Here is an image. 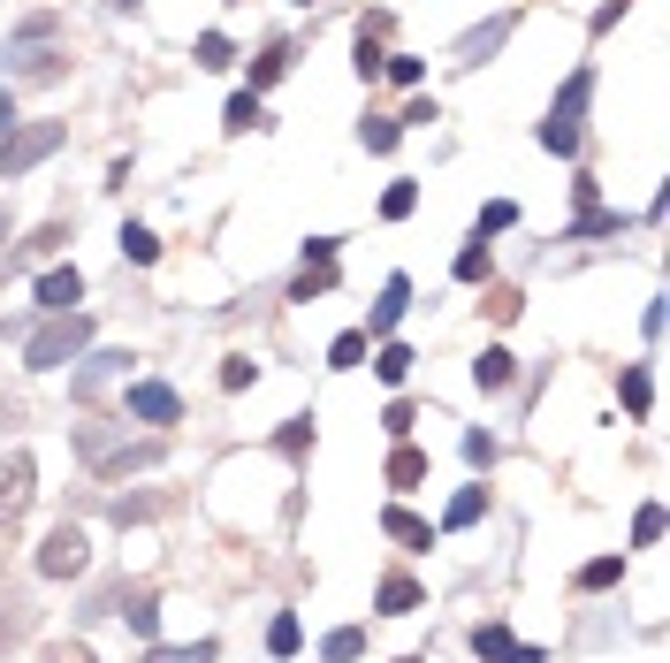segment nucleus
I'll list each match as a JSON object with an SVG mask.
<instances>
[{
	"label": "nucleus",
	"instance_id": "nucleus-41",
	"mask_svg": "<svg viewBox=\"0 0 670 663\" xmlns=\"http://www.w3.org/2000/svg\"><path fill=\"white\" fill-rule=\"evenodd\" d=\"M510 221H518L510 198H488V206H481V237H496V229H510Z\"/></svg>",
	"mask_w": 670,
	"mask_h": 663
},
{
	"label": "nucleus",
	"instance_id": "nucleus-11",
	"mask_svg": "<svg viewBox=\"0 0 670 663\" xmlns=\"http://www.w3.org/2000/svg\"><path fill=\"white\" fill-rule=\"evenodd\" d=\"M510 31H518V15H488V23H473V31L458 38V61H465V69H481L488 54H503V38H510Z\"/></svg>",
	"mask_w": 670,
	"mask_h": 663
},
{
	"label": "nucleus",
	"instance_id": "nucleus-48",
	"mask_svg": "<svg viewBox=\"0 0 670 663\" xmlns=\"http://www.w3.org/2000/svg\"><path fill=\"white\" fill-rule=\"evenodd\" d=\"M404 663H419V656H404Z\"/></svg>",
	"mask_w": 670,
	"mask_h": 663
},
{
	"label": "nucleus",
	"instance_id": "nucleus-17",
	"mask_svg": "<svg viewBox=\"0 0 670 663\" xmlns=\"http://www.w3.org/2000/svg\"><path fill=\"white\" fill-rule=\"evenodd\" d=\"M381 534H389L396 549H435V526H427V518H412L404 503H389V511H381Z\"/></svg>",
	"mask_w": 670,
	"mask_h": 663
},
{
	"label": "nucleus",
	"instance_id": "nucleus-24",
	"mask_svg": "<svg viewBox=\"0 0 670 663\" xmlns=\"http://www.w3.org/2000/svg\"><path fill=\"white\" fill-rule=\"evenodd\" d=\"M427 481V458L412 450V443H396V458H389V489H419Z\"/></svg>",
	"mask_w": 670,
	"mask_h": 663
},
{
	"label": "nucleus",
	"instance_id": "nucleus-38",
	"mask_svg": "<svg viewBox=\"0 0 670 663\" xmlns=\"http://www.w3.org/2000/svg\"><path fill=\"white\" fill-rule=\"evenodd\" d=\"M298 641H305L298 618H275V626H267V649H275V656H298Z\"/></svg>",
	"mask_w": 670,
	"mask_h": 663
},
{
	"label": "nucleus",
	"instance_id": "nucleus-39",
	"mask_svg": "<svg viewBox=\"0 0 670 663\" xmlns=\"http://www.w3.org/2000/svg\"><path fill=\"white\" fill-rule=\"evenodd\" d=\"M358 358H366V329H350V335L328 343V366H358Z\"/></svg>",
	"mask_w": 670,
	"mask_h": 663
},
{
	"label": "nucleus",
	"instance_id": "nucleus-20",
	"mask_svg": "<svg viewBox=\"0 0 670 663\" xmlns=\"http://www.w3.org/2000/svg\"><path fill=\"white\" fill-rule=\"evenodd\" d=\"M290 61H298V46H290V38H267V46H259V61H252V92H259V84H275V77H290Z\"/></svg>",
	"mask_w": 670,
	"mask_h": 663
},
{
	"label": "nucleus",
	"instance_id": "nucleus-37",
	"mask_svg": "<svg viewBox=\"0 0 670 663\" xmlns=\"http://www.w3.org/2000/svg\"><path fill=\"white\" fill-rule=\"evenodd\" d=\"M458 283H488V237L458 252Z\"/></svg>",
	"mask_w": 670,
	"mask_h": 663
},
{
	"label": "nucleus",
	"instance_id": "nucleus-12",
	"mask_svg": "<svg viewBox=\"0 0 670 663\" xmlns=\"http://www.w3.org/2000/svg\"><path fill=\"white\" fill-rule=\"evenodd\" d=\"M389 31H396V15L389 8H373L366 23H358V77L373 84V69H381V46H389Z\"/></svg>",
	"mask_w": 670,
	"mask_h": 663
},
{
	"label": "nucleus",
	"instance_id": "nucleus-46",
	"mask_svg": "<svg viewBox=\"0 0 670 663\" xmlns=\"http://www.w3.org/2000/svg\"><path fill=\"white\" fill-rule=\"evenodd\" d=\"M8 130H15V92L0 84V138H8Z\"/></svg>",
	"mask_w": 670,
	"mask_h": 663
},
{
	"label": "nucleus",
	"instance_id": "nucleus-29",
	"mask_svg": "<svg viewBox=\"0 0 670 663\" xmlns=\"http://www.w3.org/2000/svg\"><path fill=\"white\" fill-rule=\"evenodd\" d=\"M617 389H625V412H633V420L656 404V381H648V366H625V381H617Z\"/></svg>",
	"mask_w": 670,
	"mask_h": 663
},
{
	"label": "nucleus",
	"instance_id": "nucleus-16",
	"mask_svg": "<svg viewBox=\"0 0 670 663\" xmlns=\"http://www.w3.org/2000/svg\"><path fill=\"white\" fill-rule=\"evenodd\" d=\"M77 298H84V275H77V267H46V275H38V306H46V313H69Z\"/></svg>",
	"mask_w": 670,
	"mask_h": 663
},
{
	"label": "nucleus",
	"instance_id": "nucleus-40",
	"mask_svg": "<svg viewBox=\"0 0 670 663\" xmlns=\"http://www.w3.org/2000/svg\"><path fill=\"white\" fill-rule=\"evenodd\" d=\"M412 206H419V191H412V183H389V191H381V214H389V221H404Z\"/></svg>",
	"mask_w": 670,
	"mask_h": 663
},
{
	"label": "nucleus",
	"instance_id": "nucleus-21",
	"mask_svg": "<svg viewBox=\"0 0 670 663\" xmlns=\"http://www.w3.org/2000/svg\"><path fill=\"white\" fill-rule=\"evenodd\" d=\"M473 381L496 397V389H510V381H518V358H510V351H481V358H473Z\"/></svg>",
	"mask_w": 670,
	"mask_h": 663
},
{
	"label": "nucleus",
	"instance_id": "nucleus-1",
	"mask_svg": "<svg viewBox=\"0 0 670 663\" xmlns=\"http://www.w3.org/2000/svg\"><path fill=\"white\" fill-rule=\"evenodd\" d=\"M92 351V313H46L31 343H23V366L31 374H54V366H77Z\"/></svg>",
	"mask_w": 670,
	"mask_h": 663
},
{
	"label": "nucleus",
	"instance_id": "nucleus-18",
	"mask_svg": "<svg viewBox=\"0 0 670 663\" xmlns=\"http://www.w3.org/2000/svg\"><path fill=\"white\" fill-rule=\"evenodd\" d=\"M373 610H381V618H404V610H419V580H404V572H389V580L373 587Z\"/></svg>",
	"mask_w": 670,
	"mask_h": 663
},
{
	"label": "nucleus",
	"instance_id": "nucleus-7",
	"mask_svg": "<svg viewBox=\"0 0 670 663\" xmlns=\"http://www.w3.org/2000/svg\"><path fill=\"white\" fill-rule=\"evenodd\" d=\"M123 366H138V358H123V351H100V358H84V366H77V381H69V397L92 412V404L115 389V374H123Z\"/></svg>",
	"mask_w": 670,
	"mask_h": 663
},
{
	"label": "nucleus",
	"instance_id": "nucleus-15",
	"mask_svg": "<svg viewBox=\"0 0 670 663\" xmlns=\"http://www.w3.org/2000/svg\"><path fill=\"white\" fill-rule=\"evenodd\" d=\"M69 69V54L61 46H31V54H8V77H31V84H54Z\"/></svg>",
	"mask_w": 670,
	"mask_h": 663
},
{
	"label": "nucleus",
	"instance_id": "nucleus-36",
	"mask_svg": "<svg viewBox=\"0 0 670 663\" xmlns=\"http://www.w3.org/2000/svg\"><path fill=\"white\" fill-rule=\"evenodd\" d=\"M123 260H138V267H153V260H161V237L130 221V229H123Z\"/></svg>",
	"mask_w": 670,
	"mask_h": 663
},
{
	"label": "nucleus",
	"instance_id": "nucleus-42",
	"mask_svg": "<svg viewBox=\"0 0 670 663\" xmlns=\"http://www.w3.org/2000/svg\"><path fill=\"white\" fill-rule=\"evenodd\" d=\"M252 374H259V366H252L244 351H236V358H221V389H252Z\"/></svg>",
	"mask_w": 670,
	"mask_h": 663
},
{
	"label": "nucleus",
	"instance_id": "nucleus-27",
	"mask_svg": "<svg viewBox=\"0 0 670 663\" xmlns=\"http://www.w3.org/2000/svg\"><path fill=\"white\" fill-rule=\"evenodd\" d=\"M54 244H69V229H61V221H46V229H38V237H31L23 252H8V267H31V260H46Z\"/></svg>",
	"mask_w": 670,
	"mask_h": 663
},
{
	"label": "nucleus",
	"instance_id": "nucleus-44",
	"mask_svg": "<svg viewBox=\"0 0 670 663\" xmlns=\"http://www.w3.org/2000/svg\"><path fill=\"white\" fill-rule=\"evenodd\" d=\"M46 663H100V656H92V641H61V649H46Z\"/></svg>",
	"mask_w": 670,
	"mask_h": 663
},
{
	"label": "nucleus",
	"instance_id": "nucleus-35",
	"mask_svg": "<svg viewBox=\"0 0 670 663\" xmlns=\"http://www.w3.org/2000/svg\"><path fill=\"white\" fill-rule=\"evenodd\" d=\"M366 153H396V138H404V123H389V115H366Z\"/></svg>",
	"mask_w": 670,
	"mask_h": 663
},
{
	"label": "nucleus",
	"instance_id": "nucleus-31",
	"mask_svg": "<svg viewBox=\"0 0 670 663\" xmlns=\"http://www.w3.org/2000/svg\"><path fill=\"white\" fill-rule=\"evenodd\" d=\"M617 580H625V557H594V564H579V580H571V587H587V595H594V587H617Z\"/></svg>",
	"mask_w": 670,
	"mask_h": 663
},
{
	"label": "nucleus",
	"instance_id": "nucleus-3",
	"mask_svg": "<svg viewBox=\"0 0 670 663\" xmlns=\"http://www.w3.org/2000/svg\"><path fill=\"white\" fill-rule=\"evenodd\" d=\"M69 138V123H15L8 138H0V175H23V168H38L54 146Z\"/></svg>",
	"mask_w": 670,
	"mask_h": 663
},
{
	"label": "nucleus",
	"instance_id": "nucleus-30",
	"mask_svg": "<svg viewBox=\"0 0 670 663\" xmlns=\"http://www.w3.org/2000/svg\"><path fill=\"white\" fill-rule=\"evenodd\" d=\"M275 450H282V458H305V450H313V412H298V420H282V435H275Z\"/></svg>",
	"mask_w": 670,
	"mask_h": 663
},
{
	"label": "nucleus",
	"instance_id": "nucleus-49",
	"mask_svg": "<svg viewBox=\"0 0 670 663\" xmlns=\"http://www.w3.org/2000/svg\"><path fill=\"white\" fill-rule=\"evenodd\" d=\"M305 8H313V0H305Z\"/></svg>",
	"mask_w": 670,
	"mask_h": 663
},
{
	"label": "nucleus",
	"instance_id": "nucleus-23",
	"mask_svg": "<svg viewBox=\"0 0 670 663\" xmlns=\"http://www.w3.org/2000/svg\"><path fill=\"white\" fill-rule=\"evenodd\" d=\"M221 130H229V138H244V130H267V107H259V92H236V100H229V115H221Z\"/></svg>",
	"mask_w": 670,
	"mask_h": 663
},
{
	"label": "nucleus",
	"instance_id": "nucleus-8",
	"mask_svg": "<svg viewBox=\"0 0 670 663\" xmlns=\"http://www.w3.org/2000/svg\"><path fill=\"white\" fill-rule=\"evenodd\" d=\"M31 633H38V603L23 587H0V663H8V649H23Z\"/></svg>",
	"mask_w": 670,
	"mask_h": 663
},
{
	"label": "nucleus",
	"instance_id": "nucleus-4",
	"mask_svg": "<svg viewBox=\"0 0 670 663\" xmlns=\"http://www.w3.org/2000/svg\"><path fill=\"white\" fill-rule=\"evenodd\" d=\"M84 564H92V541H84V526H77V518H61V526L38 541V572H46V580H77Z\"/></svg>",
	"mask_w": 670,
	"mask_h": 663
},
{
	"label": "nucleus",
	"instance_id": "nucleus-43",
	"mask_svg": "<svg viewBox=\"0 0 670 663\" xmlns=\"http://www.w3.org/2000/svg\"><path fill=\"white\" fill-rule=\"evenodd\" d=\"M656 534H663V511H656V503H640V518H633V541H640V549H648V541H656Z\"/></svg>",
	"mask_w": 670,
	"mask_h": 663
},
{
	"label": "nucleus",
	"instance_id": "nucleus-32",
	"mask_svg": "<svg viewBox=\"0 0 670 663\" xmlns=\"http://www.w3.org/2000/svg\"><path fill=\"white\" fill-rule=\"evenodd\" d=\"M321 656H328V663H358V656H366V633H358V626H335L328 641H321Z\"/></svg>",
	"mask_w": 670,
	"mask_h": 663
},
{
	"label": "nucleus",
	"instance_id": "nucleus-47",
	"mask_svg": "<svg viewBox=\"0 0 670 663\" xmlns=\"http://www.w3.org/2000/svg\"><path fill=\"white\" fill-rule=\"evenodd\" d=\"M0 335H8V321H0Z\"/></svg>",
	"mask_w": 670,
	"mask_h": 663
},
{
	"label": "nucleus",
	"instance_id": "nucleus-34",
	"mask_svg": "<svg viewBox=\"0 0 670 663\" xmlns=\"http://www.w3.org/2000/svg\"><path fill=\"white\" fill-rule=\"evenodd\" d=\"M481 511H488V489H458V496H450V511H442V526H473Z\"/></svg>",
	"mask_w": 670,
	"mask_h": 663
},
{
	"label": "nucleus",
	"instance_id": "nucleus-14",
	"mask_svg": "<svg viewBox=\"0 0 670 663\" xmlns=\"http://www.w3.org/2000/svg\"><path fill=\"white\" fill-rule=\"evenodd\" d=\"M404 313H412V283H404V275H389V283H381V298H373V321H366V335H389Z\"/></svg>",
	"mask_w": 670,
	"mask_h": 663
},
{
	"label": "nucleus",
	"instance_id": "nucleus-2",
	"mask_svg": "<svg viewBox=\"0 0 670 663\" xmlns=\"http://www.w3.org/2000/svg\"><path fill=\"white\" fill-rule=\"evenodd\" d=\"M587 100H594V69H571V77H564V92H556V100H548V115H541V146H548L556 161H571V153H579Z\"/></svg>",
	"mask_w": 670,
	"mask_h": 663
},
{
	"label": "nucleus",
	"instance_id": "nucleus-19",
	"mask_svg": "<svg viewBox=\"0 0 670 663\" xmlns=\"http://www.w3.org/2000/svg\"><path fill=\"white\" fill-rule=\"evenodd\" d=\"M473 649H481L488 663H541V649H518L503 626H481V633H473Z\"/></svg>",
	"mask_w": 670,
	"mask_h": 663
},
{
	"label": "nucleus",
	"instance_id": "nucleus-28",
	"mask_svg": "<svg viewBox=\"0 0 670 663\" xmlns=\"http://www.w3.org/2000/svg\"><path fill=\"white\" fill-rule=\"evenodd\" d=\"M412 366H419V358H412V351H404V343H381V351H373V374H381V381H389V389H396V381H404V374H412Z\"/></svg>",
	"mask_w": 670,
	"mask_h": 663
},
{
	"label": "nucleus",
	"instance_id": "nucleus-5",
	"mask_svg": "<svg viewBox=\"0 0 670 663\" xmlns=\"http://www.w3.org/2000/svg\"><path fill=\"white\" fill-rule=\"evenodd\" d=\"M31 489H38L31 450H8V458H0V526H15V518L31 511Z\"/></svg>",
	"mask_w": 670,
	"mask_h": 663
},
{
	"label": "nucleus",
	"instance_id": "nucleus-33",
	"mask_svg": "<svg viewBox=\"0 0 670 663\" xmlns=\"http://www.w3.org/2000/svg\"><path fill=\"white\" fill-rule=\"evenodd\" d=\"M221 656V641H190V649H161V641H153V649H146V663H213Z\"/></svg>",
	"mask_w": 670,
	"mask_h": 663
},
{
	"label": "nucleus",
	"instance_id": "nucleus-25",
	"mask_svg": "<svg viewBox=\"0 0 670 663\" xmlns=\"http://www.w3.org/2000/svg\"><path fill=\"white\" fill-rule=\"evenodd\" d=\"M481 313H488V321H496V329H510V321H518V313H525V298H518V290H510V283H496V290H488V298H481Z\"/></svg>",
	"mask_w": 670,
	"mask_h": 663
},
{
	"label": "nucleus",
	"instance_id": "nucleus-9",
	"mask_svg": "<svg viewBox=\"0 0 670 663\" xmlns=\"http://www.w3.org/2000/svg\"><path fill=\"white\" fill-rule=\"evenodd\" d=\"M321 290H335V237H313V244H305V275H298V290H290V298H298V306H313Z\"/></svg>",
	"mask_w": 670,
	"mask_h": 663
},
{
	"label": "nucleus",
	"instance_id": "nucleus-45",
	"mask_svg": "<svg viewBox=\"0 0 670 663\" xmlns=\"http://www.w3.org/2000/svg\"><path fill=\"white\" fill-rule=\"evenodd\" d=\"M465 458H473V466H496V443H488V435L473 427V435H465Z\"/></svg>",
	"mask_w": 670,
	"mask_h": 663
},
{
	"label": "nucleus",
	"instance_id": "nucleus-10",
	"mask_svg": "<svg viewBox=\"0 0 670 663\" xmlns=\"http://www.w3.org/2000/svg\"><path fill=\"white\" fill-rule=\"evenodd\" d=\"M161 458H168V443H161V435H146V443H123V450H100V458H92V473H100V481H123L130 466H161Z\"/></svg>",
	"mask_w": 670,
	"mask_h": 663
},
{
	"label": "nucleus",
	"instance_id": "nucleus-6",
	"mask_svg": "<svg viewBox=\"0 0 670 663\" xmlns=\"http://www.w3.org/2000/svg\"><path fill=\"white\" fill-rule=\"evenodd\" d=\"M123 412L146 420V427H175V420H183V397H175L168 381H130V389H123Z\"/></svg>",
	"mask_w": 670,
	"mask_h": 663
},
{
	"label": "nucleus",
	"instance_id": "nucleus-22",
	"mask_svg": "<svg viewBox=\"0 0 670 663\" xmlns=\"http://www.w3.org/2000/svg\"><path fill=\"white\" fill-rule=\"evenodd\" d=\"M61 38V15L46 8V15H31V23H15V38H8V54H31V46H54Z\"/></svg>",
	"mask_w": 670,
	"mask_h": 663
},
{
	"label": "nucleus",
	"instance_id": "nucleus-26",
	"mask_svg": "<svg viewBox=\"0 0 670 663\" xmlns=\"http://www.w3.org/2000/svg\"><path fill=\"white\" fill-rule=\"evenodd\" d=\"M190 54H198V69H229V61H236L229 31H198V46H190Z\"/></svg>",
	"mask_w": 670,
	"mask_h": 663
},
{
	"label": "nucleus",
	"instance_id": "nucleus-13",
	"mask_svg": "<svg viewBox=\"0 0 670 663\" xmlns=\"http://www.w3.org/2000/svg\"><path fill=\"white\" fill-rule=\"evenodd\" d=\"M107 610H123L138 641H153V633H161V595H153V587H130V595H115Z\"/></svg>",
	"mask_w": 670,
	"mask_h": 663
}]
</instances>
